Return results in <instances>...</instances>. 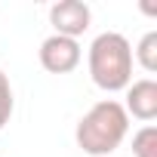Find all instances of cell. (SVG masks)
<instances>
[{
	"label": "cell",
	"mask_w": 157,
	"mask_h": 157,
	"mask_svg": "<svg viewBox=\"0 0 157 157\" xmlns=\"http://www.w3.org/2000/svg\"><path fill=\"white\" fill-rule=\"evenodd\" d=\"M126 132H129V114L123 111V105L114 99H102L77 120L74 139L83 154L108 157L123 145Z\"/></svg>",
	"instance_id": "obj_1"
},
{
	"label": "cell",
	"mask_w": 157,
	"mask_h": 157,
	"mask_svg": "<svg viewBox=\"0 0 157 157\" xmlns=\"http://www.w3.org/2000/svg\"><path fill=\"white\" fill-rule=\"evenodd\" d=\"M86 65L93 83L105 93H120L132 83V46L117 31H105L90 43Z\"/></svg>",
	"instance_id": "obj_2"
},
{
	"label": "cell",
	"mask_w": 157,
	"mask_h": 157,
	"mask_svg": "<svg viewBox=\"0 0 157 157\" xmlns=\"http://www.w3.org/2000/svg\"><path fill=\"white\" fill-rule=\"evenodd\" d=\"M40 65L49 71V74H71L83 59V49L77 40L71 37H62V34H52L40 43Z\"/></svg>",
	"instance_id": "obj_3"
},
{
	"label": "cell",
	"mask_w": 157,
	"mask_h": 157,
	"mask_svg": "<svg viewBox=\"0 0 157 157\" xmlns=\"http://www.w3.org/2000/svg\"><path fill=\"white\" fill-rule=\"evenodd\" d=\"M49 22H52L56 34L77 40L80 34L90 31L93 13H90V6L83 0H59V3H52V10H49Z\"/></svg>",
	"instance_id": "obj_4"
},
{
	"label": "cell",
	"mask_w": 157,
	"mask_h": 157,
	"mask_svg": "<svg viewBox=\"0 0 157 157\" xmlns=\"http://www.w3.org/2000/svg\"><path fill=\"white\" fill-rule=\"evenodd\" d=\"M123 111L136 120H145L151 123L157 117V83L151 80V77H145V80H132L126 86V105Z\"/></svg>",
	"instance_id": "obj_5"
},
{
	"label": "cell",
	"mask_w": 157,
	"mask_h": 157,
	"mask_svg": "<svg viewBox=\"0 0 157 157\" xmlns=\"http://www.w3.org/2000/svg\"><path fill=\"white\" fill-rule=\"evenodd\" d=\"M132 62H139L148 74L157 71V31H148V34L139 40V46H136V52H132Z\"/></svg>",
	"instance_id": "obj_6"
},
{
	"label": "cell",
	"mask_w": 157,
	"mask_h": 157,
	"mask_svg": "<svg viewBox=\"0 0 157 157\" xmlns=\"http://www.w3.org/2000/svg\"><path fill=\"white\" fill-rule=\"evenodd\" d=\"M132 154L136 157H157V126H142L132 136Z\"/></svg>",
	"instance_id": "obj_7"
},
{
	"label": "cell",
	"mask_w": 157,
	"mask_h": 157,
	"mask_svg": "<svg viewBox=\"0 0 157 157\" xmlns=\"http://www.w3.org/2000/svg\"><path fill=\"white\" fill-rule=\"evenodd\" d=\"M13 86H10V77L0 71V129H3L6 123H10V117H13Z\"/></svg>",
	"instance_id": "obj_8"
}]
</instances>
